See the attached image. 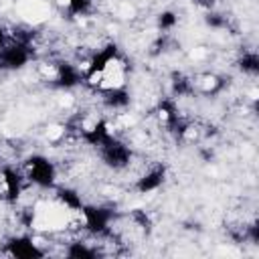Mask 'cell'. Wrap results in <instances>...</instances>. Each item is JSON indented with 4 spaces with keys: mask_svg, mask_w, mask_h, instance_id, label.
<instances>
[{
    "mask_svg": "<svg viewBox=\"0 0 259 259\" xmlns=\"http://www.w3.org/2000/svg\"><path fill=\"white\" fill-rule=\"evenodd\" d=\"M71 211L61 202H39L33 217V227L37 231H59L69 227Z\"/></svg>",
    "mask_w": 259,
    "mask_h": 259,
    "instance_id": "6da1fadb",
    "label": "cell"
},
{
    "mask_svg": "<svg viewBox=\"0 0 259 259\" xmlns=\"http://www.w3.org/2000/svg\"><path fill=\"white\" fill-rule=\"evenodd\" d=\"M17 11L25 21H29L33 25L45 23L51 17V9L45 0H19Z\"/></svg>",
    "mask_w": 259,
    "mask_h": 259,
    "instance_id": "7a4b0ae2",
    "label": "cell"
},
{
    "mask_svg": "<svg viewBox=\"0 0 259 259\" xmlns=\"http://www.w3.org/2000/svg\"><path fill=\"white\" fill-rule=\"evenodd\" d=\"M103 71V79H101V89H120L126 83V71H124V63L120 59H108L106 65L101 67Z\"/></svg>",
    "mask_w": 259,
    "mask_h": 259,
    "instance_id": "3957f363",
    "label": "cell"
},
{
    "mask_svg": "<svg viewBox=\"0 0 259 259\" xmlns=\"http://www.w3.org/2000/svg\"><path fill=\"white\" fill-rule=\"evenodd\" d=\"M196 85H198L202 91L209 93V91H215V89L219 87V79H217L215 75H202V77L196 81Z\"/></svg>",
    "mask_w": 259,
    "mask_h": 259,
    "instance_id": "277c9868",
    "label": "cell"
},
{
    "mask_svg": "<svg viewBox=\"0 0 259 259\" xmlns=\"http://www.w3.org/2000/svg\"><path fill=\"white\" fill-rule=\"evenodd\" d=\"M45 134H47V140L57 142V140H61V138L65 136V126H61V124H51Z\"/></svg>",
    "mask_w": 259,
    "mask_h": 259,
    "instance_id": "5b68a950",
    "label": "cell"
},
{
    "mask_svg": "<svg viewBox=\"0 0 259 259\" xmlns=\"http://www.w3.org/2000/svg\"><path fill=\"white\" fill-rule=\"evenodd\" d=\"M39 71H41V75H43L45 79H49V81L59 77V67H57V65H47V63H45V65H41Z\"/></svg>",
    "mask_w": 259,
    "mask_h": 259,
    "instance_id": "8992f818",
    "label": "cell"
},
{
    "mask_svg": "<svg viewBox=\"0 0 259 259\" xmlns=\"http://www.w3.org/2000/svg\"><path fill=\"white\" fill-rule=\"evenodd\" d=\"M97 118L95 116H87V118H83L81 120V128H83V132H87V134H93L95 130H97Z\"/></svg>",
    "mask_w": 259,
    "mask_h": 259,
    "instance_id": "52a82bcc",
    "label": "cell"
},
{
    "mask_svg": "<svg viewBox=\"0 0 259 259\" xmlns=\"http://www.w3.org/2000/svg\"><path fill=\"white\" fill-rule=\"evenodd\" d=\"M118 15H120L122 19H132V17L136 15V9H134L130 3H122V5L118 7Z\"/></svg>",
    "mask_w": 259,
    "mask_h": 259,
    "instance_id": "ba28073f",
    "label": "cell"
},
{
    "mask_svg": "<svg viewBox=\"0 0 259 259\" xmlns=\"http://www.w3.org/2000/svg\"><path fill=\"white\" fill-rule=\"evenodd\" d=\"M101 79H103V71H101V69H93L87 81H89V85H93V87H99V85H101Z\"/></svg>",
    "mask_w": 259,
    "mask_h": 259,
    "instance_id": "9c48e42d",
    "label": "cell"
},
{
    "mask_svg": "<svg viewBox=\"0 0 259 259\" xmlns=\"http://www.w3.org/2000/svg\"><path fill=\"white\" fill-rule=\"evenodd\" d=\"M182 138H184L186 142L196 140V138H198V128H196V126H188V128L182 132Z\"/></svg>",
    "mask_w": 259,
    "mask_h": 259,
    "instance_id": "30bf717a",
    "label": "cell"
},
{
    "mask_svg": "<svg viewBox=\"0 0 259 259\" xmlns=\"http://www.w3.org/2000/svg\"><path fill=\"white\" fill-rule=\"evenodd\" d=\"M204 57H206V49H202V47H196V49L190 51V59H194V61L204 59Z\"/></svg>",
    "mask_w": 259,
    "mask_h": 259,
    "instance_id": "8fae6325",
    "label": "cell"
},
{
    "mask_svg": "<svg viewBox=\"0 0 259 259\" xmlns=\"http://www.w3.org/2000/svg\"><path fill=\"white\" fill-rule=\"evenodd\" d=\"M59 103H61L63 108H69L71 103H73V95H69V93H67V95H61V97H59Z\"/></svg>",
    "mask_w": 259,
    "mask_h": 259,
    "instance_id": "7c38bea8",
    "label": "cell"
},
{
    "mask_svg": "<svg viewBox=\"0 0 259 259\" xmlns=\"http://www.w3.org/2000/svg\"><path fill=\"white\" fill-rule=\"evenodd\" d=\"M168 118H170L168 116V110H158V120L160 122H168Z\"/></svg>",
    "mask_w": 259,
    "mask_h": 259,
    "instance_id": "4fadbf2b",
    "label": "cell"
},
{
    "mask_svg": "<svg viewBox=\"0 0 259 259\" xmlns=\"http://www.w3.org/2000/svg\"><path fill=\"white\" fill-rule=\"evenodd\" d=\"M57 5H59V7H71L73 0H57Z\"/></svg>",
    "mask_w": 259,
    "mask_h": 259,
    "instance_id": "5bb4252c",
    "label": "cell"
}]
</instances>
